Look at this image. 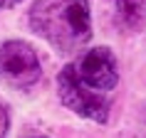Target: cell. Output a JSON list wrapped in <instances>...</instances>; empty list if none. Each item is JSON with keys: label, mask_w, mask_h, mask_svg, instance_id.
I'll use <instances>...</instances> for the list:
<instances>
[{"label": "cell", "mask_w": 146, "mask_h": 138, "mask_svg": "<svg viewBox=\"0 0 146 138\" xmlns=\"http://www.w3.org/2000/svg\"><path fill=\"white\" fill-rule=\"evenodd\" d=\"M30 30L57 52H77L92 37L89 0H35L30 8Z\"/></svg>", "instance_id": "1"}, {"label": "cell", "mask_w": 146, "mask_h": 138, "mask_svg": "<svg viewBox=\"0 0 146 138\" xmlns=\"http://www.w3.org/2000/svg\"><path fill=\"white\" fill-rule=\"evenodd\" d=\"M69 77L77 84H82L89 91L97 94H111L119 84V67L116 57L111 54L109 47H94L82 52L74 62H69L67 67Z\"/></svg>", "instance_id": "2"}, {"label": "cell", "mask_w": 146, "mask_h": 138, "mask_svg": "<svg viewBox=\"0 0 146 138\" xmlns=\"http://www.w3.org/2000/svg\"><path fill=\"white\" fill-rule=\"evenodd\" d=\"M0 77L17 89L37 84L42 77V67L32 45L23 39H8L0 47Z\"/></svg>", "instance_id": "3"}, {"label": "cell", "mask_w": 146, "mask_h": 138, "mask_svg": "<svg viewBox=\"0 0 146 138\" xmlns=\"http://www.w3.org/2000/svg\"><path fill=\"white\" fill-rule=\"evenodd\" d=\"M57 94H60V101L69 111H74L82 118H89V121L97 123H107L109 118V94H97L84 89L82 84H77L74 79L69 77L67 69H62L60 77H57Z\"/></svg>", "instance_id": "4"}, {"label": "cell", "mask_w": 146, "mask_h": 138, "mask_svg": "<svg viewBox=\"0 0 146 138\" xmlns=\"http://www.w3.org/2000/svg\"><path fill=\"white\" fill-rule=\"evenodd\" d=\"M114 22L124 32H144L146 0H114Z\"/></svg>", "instance_id": "5"}, {"label": "cell", "mask_w": 146, "mask_h": 138, "mask_svg": "<svg viewBox=\"0 0 146 138\" xmlns=\"http://www.w3.org/2000/svg\"><path fill=\"white\" fill-rule=\"evenodd\" d=\"M8 128H10V116L5 104L0 101V138H8Z\"/></svg>", "instance_id": "6"}, {"label": "cell", "mask_w": 146, "mask_h": 138, "mask_svg": "<svg viewBox=\"0 0 146 138\" xmlns=\"http://www.w3.org/2000/svg\"><path fill=\"white\" fill-rule=\"evenodd\" d=\"M17 3H23V0H0V12L8 10V8H13V5H17Z\"/></svg>", "instance_id": "7"}, {"label": "cell", "mask_w": 146, "mask_h": 138, "mask_svg": "<svg viewBox=\"0 0 146 138\" xmlns=\"http://www.w3.org/2000/svg\"><path fill=\"white\" fill-rule=\"evenodd\" d=\"M25 138H47V136H37V133H32V136H25Z\"/></svg>", "instance_id": "8"}]
</instances>
